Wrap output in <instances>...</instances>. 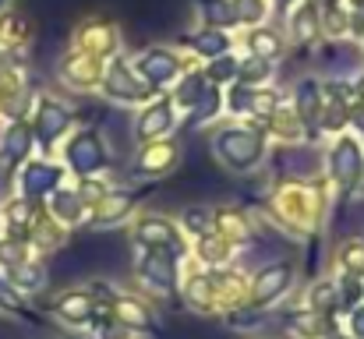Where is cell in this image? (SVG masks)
I'll return each mask as SVG.
<instances>
[{
  "mask_svg": "<svg viewBox=\"0 0 364 339\" xmlns=\"http://www.w3.org/2000/svg\"><path fill=\"white\" fill-rule=\"evenodd\" d=\"M220 149H223V156H227L234 166H244V163H251V159L258 156V138H255V134H237V131H234V134L223 138Z\"/></svg>",
  "mask_w": 364,
  "mask_h": 339,
  "instance_id": "6da1fadb",
  "label": "cell"
},
{
  "mask_svg": "<svg viewBox=\"0 0 364 339\" xmlns=\"http://www.w3.org/2000/svg\"><path fill=\"white\" fill-rule=\"evenodd\" d=\"M287 279H290V269H287V265H276V269L262 272V276H258V286H255V301H258V304L272 301V297L287 286Z\"/></svg>",
  "mask_w": 364,
  "mask_h": 339,
  "instance_id": "7a4b0ae2",
  "label": "cell"
},
{
  "mask_svg": "<svg viewBox=\"0 0 364 339\" xmlns=\"http://www.w3.org/2000/svg\"><path fill=\"white\" fill-rule=\"evenodd\" d=\"M141 276H145L149 283H156V286L170 290V283H173V265H170V262H163V254H149V258L141 262Z\"/></svg>",
  "mask_w": 364,
  "mask_h": 339,
  "instance_id": "3957f363",
  "label": "cell"
},
{
  "mask_svg": "<svg viewBox=\"0 0 364 339\" xmlns=\"http://www.w3.org/2000/svg\"><path fill=\"white\" fill-rule=\"evenodd\" d=\"M71 163H75L82 173H89V170L100 166V149L92 145V138H82V141L71 145Z\"/></svg>",
  "mask_w": 364,
  "mask_h": 339,
  "instance_id": "277c9868",
  "label": "cell"
},
{
  "mask_svg": "<svg viewBox=\"0 0 364 339\" xmlns=\"http://www.w3.org/2000/svg\"><path fill=\"white\" fill-rule=\"evenodd\" d=\"M53 181H57V170H53V166H32V170L25 173V191H28V195H43Z\"/></svg>",
  "mask_w": 364,
  "mask_h": 339,
  "instance_id": "5b68a950",
  "label": "cell"
},
{
  "mask_svg": "<svg viewBox=\"0 0 364 339\" xmlns=\"http://www.w3.org/2000/svg\"><path fill=\"white\" fill-rule=\"evenodd\" d=\"M138 240H141V244H156V247H159V244H170V247L177 251L170 226H166V223H156V220H152V223H145L141 230H138Z\"/></svg>",
  "mask_w": 364,
  "mask_h": 339,
  "instance_id": "8992f818",
  "label": "cell"
},
{
  "mask_svg": "<svg viewBox=\"0 0 364 339\" xmlns=\"http://www.w3.org/2000/svg\"><path fill=\"white\" fill-rule=\"evenodd\" d=\"M354 170H358V149L347 141V145H340V149H336V177H340V181H347Z\"/></svg>",
  "mask_w": 364,
  "mask_h": 339,
  "instance_id": "52a82bcc",
  "label": "cell"
},
{
  "mask_svg": "<svg viewBox=\"0 0 364 339\" xmlns=\"http://www.w3.org/2000/svg\"><path fill=\"white\" fill-rule=\"evenodd\" d=\"M64 124H68V113L57 110V107H46V110H43V120H39V134L50 141V138H53V134H57Z\"/></svg>",
  "mask_w": 364,
  "mask_h": 339,
  "instance_id": "ba28073f",
  "label": "cell"
},
{
  "mask_svg": "<svg viewBox=\"0 0 364 339\" xmlns=\"http://www.w3.org/2000/svg\"><path fill=\"white\" fill-rule=\"evenodd\" d=\"M89 311H92L89 297H64L60 301V315L64 318H89Z\"/></svg>",
  "mask_w": 364,
  "mask_h": 339,
  "instance_id": "9c48e42d",
  "label": "cell"
},
{
  "mask_svg": "<svg viewBox=\"0 0 364 339\" xmlns=\"http://www.w3.org/2000/svg\"><path fill=\"white\" fill-rule=\"evenodd\" d=\"M4 149H7V156H11V159H18V156L28 149V131H25V127H11V131H7V145H4Z\"/></svg>",
  "mask_w": 364,
  "mask_h": 339,
  "instance_id": "30bf717a",
  "label": "cell"
},
{
  "mask_svg": "<svg viewBox=\"0 0 364 339\" xmlns=\"http://www.w3.org/2000/svg\"><path fill=\"white\" fill-rule=\"evenodd\" d=\"M166 124H170V113H166V107H156V110H152V117H145V120H141V134L149 138V134H156V131H159V127H166Z\"/></svg>",
  "mask_w": 364,
  "mask_h": 339,
  "instance_id": "8fae6325",
  "label": "cell"
},
{
  "mask_svg": "<svg viewBox=\"0 0 364 339\" xmlns=\"http://www.w3.org/2000/svg\"><path fill=\"white\" fill-rule=\"evenodd\" d=\"M184 223H188V230H195V233H205L209 230V216L202 209H188L184 212Z\"/></svg>",
  "mask_w": 364,
  "mask_h": 339,
  "instance_id": "7c38bea8",
  "label": "cell"
},
{
  "mask_svg": "<svg viewBox=\"0 0 364 339\" xmlns=\"http://www.w3.org/2000/svg\"><path fill=\"white\" fill-rule=\"evenodd\" d=\"M121 318H124V322H134V325H141V329L149 325V318L141 315V308H138V304H121Z\"/></svg>",
  "mask_w": 364,
  "mask_h": 339,
  "instance_id": "4fadbf2b",
  "label": "cell"
},
{
  "mask_svg": "<svg viewBox=\"0 0 364 339\" xmlns=\"http://www.w3.org/2000/svg\"><path fill=\"white\" fill-rule=\"evenodd\" d=\"M195 46H198V50H223V36H220V32L202 36V39H195Z\"/></svg>",
  "mask_w": 364,
  "mask_h": 339,
  "instance_id": "5bb4252c",
  "label": "cell"
},
{
  "mask_svg": "<svg viewBox=\"0 0 364 339\" xmlns=\"http://www.w3.org/2000/svg\"><path fill=\"white\" fill-rule=\"evenodd\" d=\"M57 212L60 216H75V195H57Z\"/></svg>",
  "mask_w": 364,
  "mask_h": 339,
  "instance_id": "9a60e30c",
  "label": "cell"
},
{
  "mask_svg": "<svg viewBox=\"0 0 364 339\" xmlns=\"http://www.w3.org/2000/svg\"><path fill=\"white\" fill-rule=\"evenodd\" d=\"M354 329H358V336L364 339V308L358 311V315H354Z\"/></svg>",
  "mask_w": 364,
  "mask_h": 339,
  "instance_id": "2e32d148",
  "label": "cell"
}]
</instances>
